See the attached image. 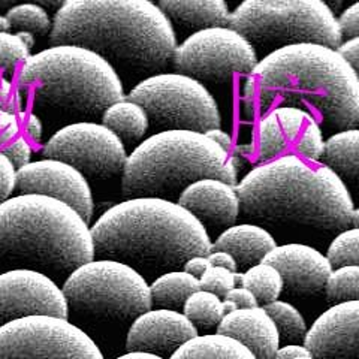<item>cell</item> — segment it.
<instances>
[{
	"label": "cell",
	"instance_id": "277c9868",
	"mask_svg": "<svg viewBox=\"0 0 359 359\" xmlns=\"http://www.w3.org/2000/svg\"><path fill=\"white\" fill-rule=\"evenodd\" d=\"M95 259L126 264L144 274L182 269L192 256H208L207 229L178 202L132 198L108 208L92 228Z\"/></svg>",
	"mask_w": 359,
	"mask_h": 359
},
{
	"label": "cell",
	"instance_id": "c3c4849f",
	"mask_svg": "<svg viewBox=\"0 0 359 359\" xmlns=\"http://www.w3.org/2000/svg\"><path fill=\"white\" fill-rule=\"evenodd\" d=\"M15 35L20 38V41L25 43L29 50L35 47V35H33V33H30V32H17Z\"/></svg>",
	"mask_w": 359,
	"mask_h": 359
},
{
	"label": "cell",
	"instance_id": "f1b7e54d",
	"mask_svg": "<svg viewBox=\"0 0 359 359\" xmlns=\"http://www.w3.org/2000/svg\"><path fill=\"white\" fill-rule=\"evenodd\" d=\"M183 314L195 325L196 330L215 328L226 316L222 298L207 290H198L190 295L183 306Z\"/></svg>",
	"mask_w": 359,
	"mask_h": 359
},
{
	"label": "cell",
	"instance_id": "1f68e13d",
	"mask_svg": "<svg viewBox=\"0 0 359 359\" xmlns=\"http://www.w3.org/2000/svg\"><path fill=\"white\" fill-rule=\"evenodd\" d=\"M327 298L332 304L359 301V266L334 268L328 277Z\"/></svg>",
	"mask_w": 359,
	"mask_h": 359
},
{
	"label": "cell",
	"instance_id": "ab89813d",
	"mask_svg": "<svg viewBox=\"0 0 359 359\" xmlns=\"http://www.w3.org/2000/svg\"><path fill=\"white\" fill-rule=\"evenodd\" d=\"M224 299L232 301L238 309H253V307L259 306L252 292L243 286H237V287L231 289L228 294L224 295Z\"/></svg>",
	"mask_w": 359,
	"mask_h": 359
},
{
	"label": "cell",
	"instance_id": "8d00e7d4",
	"mask_svg": "<svg viewBox=\"0 0 359 359\" xmlns=\"http://www.w3.org/2000/svg\"><path fill=\"white\" fill-rule=\"evenodd\" d=\"M17 187V170L8 157L0 151V204L13 198Z\"/></svg>",
	"mask_w": 359,
	"mask_h": 359
},
{
	"label": "cell",
	"instance_id": "4fadbf2b",
	"mask_svg": "<svg viewBox=\"0 0 359 359\" xmlns=\"http://www.w3.org/2000/svg\"><path fill=\"white\" fill-rule=\"evenodd\" d=\"M45 159L60 161L86 178L108 180L123 172L128 161L125 142L102 123L80 121L54 132L42 150Z\"/></svg>",
	"mask_w": 359,
	"mask_h": 359
},
{
	"label": "cell",
	"instance_id": "f5cc1de1",
	"mask_svg": "<svg viewBox=\"0 0 359 359\" xmlns=\"http://www.w3.org/2000/svg\"><path fill=\"white\" fill-rule=\"evenodd\" d=\"M295 359H316V358H313V356H302V358H295Z\"/></svg>",
	"mask_w": 359,
	"mask_h": 359
},
{
	"label": "cell",
	"instance_id": "7bdbcfd3",
	"mask_svg": "<svg viewBox=\"0 0 359 359\" xmlns=\"http://www.w3.org/2000/svg\"><path fill=\"white\" fill-rule=\"evenodd\" d=\"M210 262L207 256H192L190 259L186 261L183 265V271L189 273L190 276H194L196 278H201L205 274L207 269L210 268Z\"/></svg>",
	"mask_w": 359,
	"mask_h": 359
},
{
	"label": "cell",
	"instance_id": "ac0fdd59",
	"mask_svg": "<svg viewBox=\"0 0 359 359\" xmlns=\"http://www.w3.org/2000/svg\"><path fill=\"white\" fill-rule=\"evenodd\" d=\"M264 264L277 269L283 278L285 289L295 297L320 294L334 269L327 255L299 243L276 245L266 255Z\"/></svg>",
	"mask_w": 359,
	"mask_h": 359
},
{
	"label": "cell",
	"instance_id": "f546056e",
	"mask_svg": "<svg viewBox=\"0 0 359 359\" xmlns=\"http://www.w3.org/2000/svg\"><path fill=\"white\" fill-rule=\"evenodd\" d=\"M268 316L276 323L280 341L286 344H298L307 335V323L297 307L286 301H274L271 304L264 306Z\"/></svg>",
	"mask_w": 359,
	"mask_h": 359
},
{
	"label": "cell",
	"instance_id": "ee69618b",
	"mask_svg": "<svg viewBox=\"0 0 359 359\" xmlns=\"http://www.w3.org/2000/svg\"><path fill=\"white\" fill-rule=\"evenodd\" d=\"M208 262L211 266H219V268H224L229 269V271H237L238 266L237 262H235L233 256L229 255L228 252H211L208 256Z\"/></svg>",
	"mask_w": 359,
	"mask_h": 359
},
{
	"label": "cell",
	"instance_id": "83f0119b",
	"mask_svg": "<svg viewBox=\"0 0 359 359\" xmlns=\"http://www.w3.org/2000/svg\"><path fill=\"white\" fill-rule=\"evenodd\" d=\"M240 286L249 289L262 307L277 301L285 290L282 276L274 266L264 262L245 269L241 274Z\"/></svg>",
	"mask_w": 359,
	"mask_h": 359
},
{
	"label": "cell",
	"instance_id": "8fae6325",
	"mask_svg": "<svg viewBox=\"0 0 359 359\" xmlns=\"http://www.w3.org/2000/svg\"><path fill=\"white\" fill-rule=\"evenodd\" d=\"M172 63L178 74L202 84H228L237 75L249 76L257 65L253 45L231 27L205 29L177 45Z\"/></svg>",
	"mask_w": 359,
	"mask_h": 359
},
{
	"label": "cell",
	"instance_id": "816d5d0a",
	"mask_svg": "<svg viewBox=\"0 0 359 359\" xmlns=\"http://www.w3.org/2000/svg\"><path fill=\"white\" fill-rule=\"evenodd\" d=\"M356 228H359V207L355 208V212H353V222H352Z\"/></svg>",
	"mask_w": 359,
	"mask_h": 359
},
{
	"label": "cell",
	"instance_id": "3957f363",
	"mask_svg": "<svg viewBox=\"0 0 359 359\" xmlns=\"http://www.w3.org/2000/svg\"><path fill=\"white\" fill-rule=\"evenodd\" d=\"M243 215L259 226L341 232L353 222L351 190L325 165L297 154L265 162L237 184Z\"/></svg>",
	"mask_w": 359,
	"mask_h": 359
},
{
	"label": "cell",
	"instance_id": "d4e9b609",
	"mask_svg": "<svg viewBox=\"0 0 359 359\" xmlns=\"http://www.w3.org/2000/svg\"><path fill=\"white\" fill-rule=\"evenodd\" d=\"M170 359H256L245 346L226 335H196Z\"/></svg>",
	"mask_w": 359,
	"mask_h": 359
},
{
	"label": "cell",
	"instance_id": "681fc988",
	"mask_svg": "<svg viewBox=\"0 0 359 359\" xmlns=\"http://www.w3.org/2000/svg\"><path fill=\"white\" fill-rule=\"evenodd\" d=\"M223 310H224V313L229 314V313H232V311H235V310H238V307L235 306L232 301H229V299H223Z\"/></svg>",
	"mask_w": 359,
	"mask_h": 359
},
{
	"label": "cell",
	"instance_id": "7dc6e473",
	"mask_svg": "<svg viewBox=\"0 0 359 359\" xmlns=\"http://www.w3.org/2000/svg\"><path fill=\"white\" fill-rule=\"evenodd\" d=\"M116 359H165V358H161L153 353H145V352H128Z\"/></svg>",
	"mask_w": 359,
	"mask_h": 359
},
{
	"label": "cell",
	"instance_id": "2e32d148",
	"mask_svg": "<svg viewBox=\"0 0 359 359\" xmlns=\"http://www.w3.org/2000/svg\"><path fill=\"white\" fill-rule=\"evenodd\" d=\"M304 346L316 359H359V301L323 311L307 331Z\"/></svg>",
	"mask_w": 359,
	"mask_h": 359
},
{
	"label": "cell",
	"instance_id": "7402d4cb",
	"mask_svg": "<svg viewBox=\"0 0 359 359\" xmlns=\"http://www.w3.org/2000/svg\"><path fill=\"white\" fill-rule=\"evenodd\" d=\"M273 233L256 223H241L224 229L212 243L211 252H228L238 268L249 269L264 262L276 247Z\"/></svg>",
	"mask_w": 359,
	"mask_h": 359
},
{
	"label": "cell",
	"instance_id": "44dd1931",
	"mask_svg": "<svg viewBox=\"0 0 359 359\" xmlns=\"http://www.w3.org/2000/svg\"><path fill=\"white\" fill-rule=\"evenodd\" d=\"M311 117L309 111L295 107H276L269 109L257 129L259 161H274L290 145H295L299 133Z\"/></svg>",
	"mask_w": 359,
	"mask_h": 359
},
{
	"label": "cell",
	"instance_id": "484cf974",
	"mask_svg": "<svg viewBox=\"0 0 359 359\" xmlns=\"http://www.w3.org/2000/svg\"><path fill=\"white\" fill-rule=\"evenodd\" d=\"M100 118H102V125L114 132L123 142H137L142 140L150 128L147 112L128 97L108 107Z\"/></svg>",
	"mask_w": 359,
	"mask_h": 359
},
{
	"label": "cell",
	"instance_id": "8992f818",
	"mask_svg": "<svg viewBox=\"0 0 359 359\" xmlns=\"http://www.w3.org/2000/svg\"><path fill=\"white\" fill-rule=\"evenodd\" d=\"M93 259L90 224L69 205L41 195L0 204V261L60 277Z\"/></svg>",
	"mask_w": 359,
	"mask_h": 359
},
{
	"label": "cell",
	"instance_id": "7a4b0ae2",
	"mask_svg": "<svg viewBox=\"0 0 359 359\" xmlns=\"http://www.w3.org/2000/svg\"><path fill=\"white\" fill-rule=\"evenodd\" d=\"M50 43L83 47L118 75L144 78L162 71L178 45L171 21L150 0H66L54 15Z\"/></svg>",
	"mask_w": 359,
	"mask_h": 359
},
{
	"label": "cell",
	"instance_id": "b9f144b4",
	"mask_svg": "<svg viewBox=\"0 0 359 359\" xmlns=\"http://www.w3.org/2000/svg\"><path fill=\"white\" fill-rule=\"evenodd\" d=\"M18 117L22 118L20 121H22V125H25L27 137H30L33 141L39 142L43 133L42 120L39 118V116H36L35 112H20Z\"/></svg>",
	"mask_w": 359,
	"mask_h": 359
},
{
	"label": "cell",
	"instance_id": "bcb514c9",
	"mask_svg": "<svg viewBox=\"0 0 359 359\" xmlns=\"http://www.w3.org/2000/svg\"><path fill=\"white\" fill-rule=\"evenodd\" d=\"M205 135H207V137H208L210 140H212L216 144H219L220 147H222L223 150H226L228 153H229V150L232 149V138H231V135H229L228 132L222 130L220 128L211 129V130H208Z\"/></svg>",
	"mask_w": 359,
	"mask_h": 359
},
{
	"label": "cell",
	"instance_id": "4dcf8cb0",
	"mask_svg": "<svg viewBox=\"0 0 359 359\" xmlns=\"http://www.w3.org/2000/svg\"><path fill=\"white\" fill-rule=\"evenodd\" d=\"M6 18L9 25L17 32L47 33L51 32L53 21L47 9L38 4H20L8 9Z\"/></svg>",
	"mask_w": 359,
	"mask_h": 359
},
{
	"label": "cell",
	"instance_id": "e575fe53",
	"mask_svg": "<svg viewBox=\"0 0 359 359\" xmlns=\"http://www.w3.org/2000/svg\"><path fill=\"white\" fill-rule=\"evenodd\" d=\"M201 290H207L217 297H224L233 287L241 283V273L229 271V269L210 266L205 274L199 278Z\"/></svg>",
	"mask_w": 359,
	"mask_h": 359
},
{
	"label": "cell",
	"instance_id": "603a6c76",
	"mask_svg": "<svg viewBox=\"0 0 359 359\" xmlns=\"http://www.w3.org/2000/svg\"><path fill=\"white\" fill-rule=\"evenodd\" d=\"M157 6L172 26L194 33L229 25L231 13L223 0H162Z\"/></svg>",
	"mask_w": 359,
	"mask_h": 359
},
{
	"label": "cell",
	"instance_id": "6da1fadb",
	"mask_svg": "<svg viewBox=\"0 0 359 359\" xmlns=\"http://www.w3.org/2000/svg\"><path fill=\"white\" fill-rule=\"evenodd\" d=\"M243 99L249 117L295 107L314 112L337 132L359 125V78L339 51L319 43L266 54L245 76Z\"/></svg>",
	"mask_w": 359,
	"mask_h": 359
},
{
	"label": "cell",
	"instance_id": "d590c367",
	"mask_svg": "<svg viewBox=\"0 0 359 359\" xmlns=\"http://www.w3.org/2000/svg\"><path fill=\"white\" fill-rule=\"evenodd\" d=\"M29 57L30 50L17 35L9 32L0 33V69H14L20 62L25 63Z\"/></svg>",
	"mask_w": 359,
	"mask_h": 359
},
{
	"label": "cell",
	"instance_id": "7c38bea8",
	"mask_svg": "<svg viewBox=\"0 0 359 359\" xmlns=\"http://www.w3.org/2000/svg\"><path fill=\"white\" fill-rule=\"evenodd\" d=\"M0 359H105L97 344L67 319L33 316L0 327Z\"/></svg>",
	"mask_w": 359,
	"mask_h": 359
},
{
	"label": "cell",
	"instance_id": "4316f807",
	"mask_svg": "<svg viewBox=\"0 0 359 359\" xmlns=\"http://www.w3.org/2000/svg\"><path fill=\"white\" fill-rule=\"evenodd\" d=\"M201 290L199 278L190 276L183 269L161 274L150 285L153 307L180 310L195 292Z\"/></svg>",
	"mask_w": 359,
	"mask_h": 359
},
{
	"label": "cell",
	"instance_id": "5bb4252c",
	"mask_svg": "<svg viewBox=\"0 0 359 359\" xmlns=\"http://www.w3.org/2000/svg\"><path fill=\"white\" fill-rule=\"evenodd\" d=\"M67 314L63 290L50 276L27 268L0 274V327L33 316L67 319Z\"/></svg>",
	"mask_w": 359,
	"mask_h": 359
},
{
	"label": "cell",
	"instance_id": "9c48e42d",
	"mask_svg": "<svg viewBox=\"0 0 359 359\" xmlns=\"http://www.w3.org/2000/svg\"><path fill=\"white\" fill-rule=\"evenodd\" d=\"M62 290L72 311L97 320L133 322L153 309L147 280L118 261L93 259L78 266Z\"/></svg>",
	"mask_w": 359,
	"mask_h": 359
},
{
	"label": "cell",
	"instance_id": "60d3db41",
	"mask_svg": "<svg viewBox=\"0 0 359 359\" xmlns=\"http://www.w3.org/2000/svg\"><path fill=\"white\" fill-rule=\"evenodd\" d=\"M337 51H339L344 57V60L351 65V67L359 78V38L343 41L340 47L337 48Z\"/></svg>",
	"mask_w": 359,
	"mask_h": 359
},
{
	"label": "cell",
	"instance_id": "9a60e30c",
	"mask_svg": "<svg viewBox=\"0 0 359 359\" xmlns=\"http://www.w3.org/2000/svg\"><path fill=\"white\" fill-rule=\"evenodd\" d=\"M18 195H41L57 199L74 208L87 223L93 217L95 202L88 180L60 161L30 162L17 171Z\"/></svg>",
	"mask_w": 359,
	"mask_h": 359
},
{
	"label": "cell",
	"instance_id": "f6af8a7d",
	"mask_svg": "<svg viewBox=\"0 0 359 359\" xmlns=\"http://www.w3.org/2000/svg\"><path fill=\"white\" fill-rule=\"evenodd\" d=\"M302 356H311L306 346L301 344H285L283 347H278V351L274 355V359H295Z\"/></svg>",
	"mask_w": 359,
	"mask_h": 359
},
{
	"label": "cell",
	"instance_id": "836d02e7",
	"mask_svg": "<svg viewBox=\"0 0 359 359\" xmlns=\"http://www.w3.org/2000/svg\"><path fill=\"white\" fill-rule=\"evenodd\" d=\"M295 151L297 156L304 161L318 162L323 157L325 140L319 121L314 116L307 121V125L299 133V137L295 142Z\"/></svg>",
	"mask_w": 359,
	"mask_h": 359
},
{
	"label": "cell",
	"instance_id": "f35d334b",
	"mask_svg": "<svg viewBox=\"0 0 359 359\" xmlns=\"http://www.w3.org/2000/svg\"><path fill=\"white\" fill-rule=\"evenodd\" d=\"M337 20L344 41L359 38V2L346 8Z\"/></svg>",
	"mask_w": 359,
	"mask_h": 359
},
{
	"label": "cell",
	"instance_id": "30bf717a",
	"mask_svg": "<svg viewBox=\"0 0 359 359\" xmlns=\"http://www.w3.org/2000/svg\"><path fill=\"white\" fill-rule=\"evenodd\" d=\"M128 99L147 112L150 128L207 133L222 125L219 105L210 90L178 72H159L142 78Z\"/></svg>",
	"mask_w": 359,
	"mask_h": 359
},
{
	"label": "cell",
	"instance_id": "d6986e66",
	"mask_svg": "<svg viewBox=\"0 0 359 359\" xmlns=\"http://www.w3.org/2000/svg\"><path fill=\"white\" fill-rule=\"evenodd\" d=\"M177 202L205 229L233 226L241 211L237 186L216 178H204L190 184Z\"/></svg>",
	"mask_w": 359,
	"mask_h": 359
},
{
	"label": "cell",
	"instance_id": "e0dca14e",
	"mask_svg": "<svg viewBox=\"0 0 359 359\" xmlns=\"http://www.w3.org/2000/svg\"><path fill=\"white\" fill-rule=\"evenodd\" d=\"M196 335V327L182 311L151 309L132 322L126 347L128 352H145L170 359Z\"/></svg>",
	"mask_w": 359,
	"mask_h": 359
},
{
	"label": "cell",
	"instance_id": "ffe728a7",
	"mask_svg": "<svg viewBox=\"0 0 359 359\" xmlns=\"http://www.w3.org/2000/svg\"><path fill=\"white\" fill-rule=\"evenodd\" d=\"M217 334L231 337L249 349L256 359H274L280 347L276 323L264 307L238 309L217 325Z\"/></svg>",
	"mask_w": 359,
	"mask_h": 359
},
{
	"label": "cell",
	"instance_id": "74e56055",
	"mask_svg": "<svg viewBox=\"0 0 359 359\" xmlns=\"http://www.w3.org/2000/svg\"><path fill=\"white\" fill-rule=\"evenodd\" d=\"M2 153L8 157L9 162L13 163L15 170L18 171L22 166L30 163L32 145L26 138H17L15 141L11 142L8 147H5Z\"/></svg>",
	"mask_w": 359,
	"mask_h": 359
},
{
	"label": "cell",
	"instance_id": "cb8c5ba5",
	"mask_svg": "<svg viewBox=\"0 0 359 359\" xmlns=\"http://www.w3.org/2000/svg\"><path fill=\"white\" fill-rule=\"evenodd\" d=\"M323 165L334 171L346 187L359 192V129L337 132L325 141Z\"/></svg>",
	"mask_w": 359,
	"mask_h": 359
},
{
	"label": "cell",
	"instance_id": "5b68a950",
	"mask_svg": "<svg viewBox=\"0 0 359 359\" xmlns=\"http://www.w3.org/2000/svg\"><path fill=\"white\" fill-rule=\"evenodd\" d=\"M17 88L21 96L30 97L35 114L51 128L93 121L125 99L114 67L76 45H54L30 55L21 66Z\"/></svg>",
	"mask_w": 359,
	"mask_h": 359
},
{
	"label": "cell",
	"instance_id": "f907efd6",
	"mask_svg": "<svg viewBox=\"0 0 359 359\" xmlns=\"http://www.w3.org/2000/svg\"><path fill=\"white\" fill-rule=\"evenodd\" d=\"M9 29H11V25H9L6 15H0V33L8 32Z\"/></svg>",
	"mask_w": 359,
	"mask_h": 359
},
{
	"label": "cell",
	"instance_id": "d6a6232c",
	"mask_svg": "<svg viewBox=\"0 0 359 359\" xmlns=\"http://www.w3.org/2000/svg\"><path fill=\"white\" fill-rule=\"evenodd\" d=\"M328 261L332 268L359 266V228L341 231L328 247Z\"/></svg>",
	"mask_w": 359,
	"mask_h": 359
},
{
	"label": "cell",
	"instance_id": "ba28073f",
	"mask_svg": "<svg viewBox=\"0 0 359 359\" xmlns=\"http://www.w3.org/2000/svg\"><path fill=\"white\" fill-rule=\"evenodd\" d=\"M228 27L266 54L299 43L337 50L343 42L339 20L322 0H245L231 13Z\"/></svg>",
	"mask_w": 359,
	"mask_h": 359
},
{
	"label": "cell",
	"instance_id": "52a82bcc",
	"mask_svg": "<svg viewBox=\"0 0 359 359\" xmlns=\"http://www.w3.org/2000/svg\"><path fill=\"white\" fill-rule=\"evenodd\" d=\"M240 166L238 156H231L205 133L156 132L128 156L121 172V192L126 199L177 202L190 184L204 178L237 186Z\"/></svg>",
	"mask_w": 359,
	"mask_h": 359
}]
</instances>
